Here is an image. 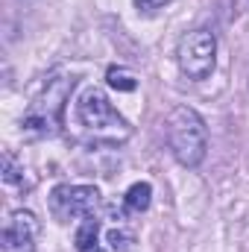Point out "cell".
Segmentation results:
<instances>
[{
  "label": "cell",
  "mask_w": 249,
  "mask_h": 252,
  "mask_svg": "<svg viewBox=\"0 0 249 252\" xmlns=\"http://www.w3.org/2000/svg\"><path fill=\"white\" fill-rule=\"evenodd\" d=\"M21 173H24V170L15 167L12 156L6 153V156H3V182H6V185H18V188H24V176H21Z\"/></svg>",
  "instance_id": "obj_10"
},
{
  "label": "cell",
  "mask_w": 249,
  "mask_h": 252,
  "mask_svg": "<svg viewBox=\"0 0 249 252\" xmlns=\"http://www.w3.org/2000/svg\"><path fill=\"white\" fill-rule=\"evenodd\" d=\"M76 118L94 141H103V144H121L132 135V126L118 115V109L109 103L106 91H100V88L82 91V97L76 103Z\"/></svg>",
  "instance_id": "obj_3"
},
{
  "label": "cell",
  "mask_w": 249,
  "mask_h": 252,
  "mask_svg": "<svg viewBox=\"0 0 249 252\" xmlns=\"http://www.w3.org/2000/svg\"><path fill=\"white\" fill-rule=\"evenodd\" d=\"M179 67L187 79H208L217 62V38L208 30H190L179 41Z\"/></svg>",
  "instance_id": "obj_4"
},
{
  "label": "cell",
  "mask_w": 249,
  "mask_h": 252,
  "mask_svg": "<svg viewBox=\"0 0 249 252\" xmlns=\"http://www.w3.org/2000/svg\"><path fill=\"white\" fill-rule=\"evenodd\" d=\"M100 202V190L94 185H59L50 196V208L59 220L88 217Z\"/></svg>",
  "instance_id": "obj_5"
},
{
  "label": "cell",
  "mask_w": 249,
  "mask_h": 252,
  "mask_svg": "<svg viewBox=\"0 0 249 252\" xmlns=\"http://www.w3.org/2000/svg\"><path fill=\"white\" fill-rule=\"evenodd\" d=\"M126 208L129 211H135V214H141V211H147L150 208V199H153V188H150V182H135L132 188L126 190Z\"/></svg>",
  "instance_id": "obj_8"
},
{
  "label": "cell",
  "mask_w": 249,
  "mask_h": 252,
  "mask_svg": "<svg viewBox=\"0 0 249 252\" xmlns=\"http://www.w3.org/2000/svg\"><path fill=\"white\" fill-rule=\"evenodd\" d=\"M73 91V76L70 73H50L41 85V91L32 97V103L24 112V132L30 138H47L62 126L64 103Z\"/></svg>",
  "instance_id": "obj_1"
},
{
  "label": "cell",
  "mask_w": 249,
  "mask_h": 252,
  "mask_svg": "<svg viewBox=\"0 0 249 252\" xmlns=\"http://www.w3.org/2000/svg\"><path fill=\"white\" fill-rule=\"evenodd\" d=\"M35 238H38V220L32 211H12L6 229H3V247L6 252H32L35 250Z\"/></svg>",
  "instance_id": "obj_6"
},
{
  "label": "cell",
  "mask_w": 249,
  "mask_h": 252,
  "mask_svg": "<svg viewBox=\"0 0 249 252\" xmlns=\"http://www.w3.org/2000/svg\"><path fill=\"white\" fill-rule=\"evenodd\" d=\"M164 132H167L170 153L176 156L179 164H185V167L202 164V158L208 153V129H205V121L190 106L170 109V115L164 121Z\"/></svg>",
  "instance_id": "obj_2"
},
{
  "label": "cell",
  "mask_w": 249,
  "mask_h": 252,
  "mask_svg": "<svg viewBox=\"0 0 249 252\" xmlns=\"http://www.w3.org/2000/svg\"><path fill=\"white\" fill-rule=\"evenodd\" d=\"M170 0H135V9L141 12V15H156L158 9H164Z\"/></svg>",
  "instance_id": "obj_11"
},
{
  "label": "cell",
  "mask_w": 249,
  "mask_h": 252,
  "mask_svg": "<svg viewBox=\"0 0 249 252\" xmlns=\"http://www.w3.org/2000/svg\"><path fill=\"white\" fill-rule=\"evenodd\" d=\"M106 79H109V85H112L115 91H124V94H132V91L138 88V76H135V70H129V67H109Z\"/></svg>",
  "instance_id": "obj_9"
},
{
  "label": "cell",
  "mask_w": 249,
  "mask_h": 252,
  "mask_svg": "<svg viewBox=\"0 0 249 252\" xmlns=\"http://www.w3.org/2000/svg\"><path fill=\"white\" fill-rule=\"evenodd\" d=\"M100 223L88 214L85 220H82V226L76 229V238H73V247H76V252H103V247H100Z\"/></svg>",
  "instance_id": "obj_7"
},
{
  "label": "cell",
  "mask_w": 249,
  "mask_h": 252,
  "mask_svg": "<svg viewBox=\"0 0 249 252\" xmlns=\"http://www.w3.org/2000/svg\"><path fill=\"white\" fill-rule=\"evenodd\" d=\"M129 235H124V232H118V229H112L109 232V244H112V250H126L129 247Z\"/></svg>",
  "instance_id": "obj_12"
}]
</instances>
